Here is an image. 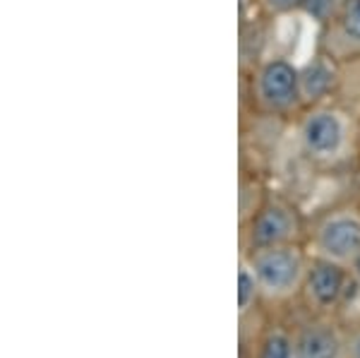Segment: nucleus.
Segmentation results:
<instances>
[{"label":"nucleus","mask_w":360,"mask_h":358,"mask_svg":"<svg viewBox=\"0 0 360 358\" xmlns=\"http://www.w3.org/2000/svg\"><path fill=\"white\" fill-rule=\"evenodd\" d=\"M257 267L259 284L269 293H286L291 291L300 274V260L286 250H266L255 262Z\"/></svg>","instance_id":"f257e3e1"},{"label":"nucleus","mask_w":360,"mask_h":358,"mask_svg":"<svg viewBox=\"0 0 360 358\" xmlns=\"http://www.w3.org/2000/svg\"><path fill=\"white\" fill-rule=\"evenodd\" d=\"M319 243L329 255L339 260L356 257L360 255V224L351 222V219H336L324 226Z\"/></svg>","instance_id":"f03ea898"},{"label":"nucleus","mask_w":360,"mask_h":358,"mask_svg":"<svg viewBox=\"0 0 360 358\" xmlns=\"http://www.w3.org/2000/svg\"><path fill=\"white\" fill-rule=\"evenodd\" d=\"M295 91V72L288 63H271L262 75V94L274 103H286Z\"/></svg>","instance_id":"7ed1b4c3"},{"label":"nucleus","mask_w":360,"mask_h":358,"mask_svg":"<svg viewBox=\"0 0 360 358\" xmlns=\"http://www.w3.org/2000/svg\"><path fill=\"white\" fill-rule=\"evenodd\" d=\"M341 286H344V274L339 267L329 262H319L310 274V293L315 296L319 305H329L339 298Z\"/></svg>","instance_id":"20e7f679"},{"label":"nucleus","mask_w":360,"mask_h":358,"mask_svg":"<svg viewBox=\"0 0 360 358\" xmlns=\"http://www.w3.org/2000/svg\"><path fill=\"white\" fill-rule=\"evenodd\" d=\"M305 142L312 152H332L339 144V123L329 113H319L305 125Z\"/></svg>","instance_id":"39448f33"},{"label":"nucleus","mask_w":360,"mask_h":358,"mask_svg":"<svg viewBox=\"0 0 360 358\" xmlns=\"http://www.w3.org/2000/svg\"><path fill=\"white\" fill-rule=\"evenodd\" d=\"M291 234V219L281 210H266L257 219L252 231V241L257 245H274Z\"/></svg>","instance_id":"423d86ee"},{"label":"nucleus","mask_w":360,"mask_h":358,"mask_svg":"<svg viewBox=\"0 0 360 358\" xmlns=\"http://www.w3.org/2000/svg\"><path fill=\"white\" fill-rule=\"evenodd\" d=\"M295 354H298V358H336L339 342L327 330H307L298 339Z\"/></svg>","instance_id":"0eeeda50"},{"label":"nucleus","mask_w":360,"mask_h":358,"mask_svg":"<svg viewBox=\"0 0 360 358\" xmlns=\"http://www.w3.org/2000/svg\"><path fill=\"white\" fill-rule=\"evenodd\" d=\"M327 84H329V72L324 70L319 63H317V65H310L305 70L303 87H305V94L307 96H312V99H315V96H319L324 89H327Z\"/></svg>","instance_id":"6e6552de"},{"label":"nucleus","mask_w":360,"mask_h":358,"mask_svg":"<svg viewBox=\"0 0 360 358\" xmlns=\"http://www.w3.org/2000/svg\"><path fill=\"white\" fill-rule=\"evenodd\" d=\"M259 358H291V344H288L286 337L281 334H271L264 342V349Z\"/></svg>","instance_id":"1a4fd4ad"},{"label":"nucleus","mask_w":360,"mask_h":358,"mask_svg":"<svg viewBox=\"0 0 360 358\" xmlns=\"http://www.w3.org/2000/svg\"><path fill=\"white\" fill-rule=\"evenodd\" d=\"M344 25L348 29V34H353L356 39H360V0H346Z\"/></svg>","instance_id":"9d476101"},{"label":"nucleus","mask_w":360,"mask_h":358,"mask_svg":"<svg viewBox=\"0 0 360 358\" xmlns=\"http://www.w3.org/2000/svg\"><path fill=\"white\" fill-rule=\"evenodd\" d=\"M255 296V279L250 276L245 269L240 272V291H238V298H240V308L245 310L248 308V303H250V298Z\"/></svg>","instance_id":"9b49d317"},{"label":"nucleus","mask_w":360,"mask_h":358,"mask_svg":"<svg viewBox=\"0 0 360 358\" xmlns=\"http://www.w3.org/2000/svg\"><path fill=\"white\" fill-rule=\"evenodd\" d=\"M305 8L310 15H315L317 20H324L334 10V0H305Z\"/></svg>","instance_id":"f8f14e48"},{"label":"nucleus","mask_w":360,"mask_h":358,"mask_svg":"<svg viewBox=\"0 0 360 358\" xmlns=\"http://www.w3.org/2000/svg\"><path fill=\"white\" fill-rule=\"evenodd\" d=\"M300 0H269V5L274 10H291L293 5H298Z\"/></svg>","instance_id":"ddd939ff"},{"label":"nucleus","mask_w":360,"mask_h":358,"mask_svg":"<svg viewBox=\"0 0 360 358\" xmlns=\"http://www.w3.org/2000/svg\"><path fill=\"white\" fill-rule=\"evenodd\" d=\"M356 358H360V339L356 342Z\"/></svg>","instance_id":"4468645a"},{"label":"nucleus","mask_w":360,"mask_h":358,"mask_svg":"<svg viewBox=\"0 0 360 358\" xmlns=\"http://www.w3.org/2000/svg\"><path fill=\"white\" fill-rule=\"evenodd\" d=\"M358 272H360V255H358Z\"/></svg>","instance_id":"2eb2a0df"}]
</instances>
